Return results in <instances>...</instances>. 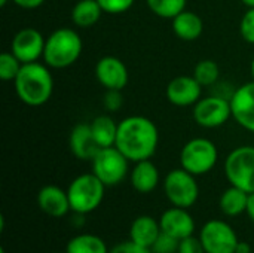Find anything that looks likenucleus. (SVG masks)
Segmentation results:
<instances>
[{
    "mask_svg": "<svg viewBox=\"0 0 254 253\" xmlns=\"http://www.w3.org/2000/svg\"><path fill=\"white\" fill-rule=\"evenodd\" d=\"M158 127L146 116H128L118 125V137L115 146L131 163L150 160L158 149Z\"/></svg>",
    "mask_w": 254,
    "mask_h": 253,
    "instance_id": "obj_1",
    "label": "nucleus"
},
{
    "mask_svg": "<svg viewBox=\"0 0 254 253\" xmlns=\"http://www.w3.org/2000/svg\"><path fill=\"white\" fill-rule=\"evenodd\" d=\"M13 84L18 98L27 106L45 104L54 91V79L49 69L37 61L22 64Z\"/></svg>",
    "mask_w": 254,
    "mask_h": 253,
    "instance_id": "obj_2",
    "label": "nucleus"
},
{
    "mask_svg": "<svg viewBox=\"0 0 254 253\" xmlns=\"http://www.w3.org/2000/svg\"><path fill=\"white\" fill-rule=\"evenodd\" d=\"M82 49L83 42L79 33L73 28L63 27L48 36L43 51V60L48 67L65 69L79 60Z\"/></svg>",
    "mask_w": 254,
    "mask_h": 253,
    "instance_id": "obj_3",
    "label": "nucleus"
},
{
    "mask_svg": "<svg viewBox=\"0 0 254 253\" xmlns=\"http://www.w3.org/2000/svg\"><path fill=\"white\" fill-rule=\"evenodd\" d=\"M106 188L107 186L94 173L74 177L67 188L71 212L83 216L97 210L104 198Z\"/></svg>",
    "mask_w": 254,
    "mask_h": 253,
    "instance_id": "obj_4",
    "label": "nucleus"
},
{
    "mask_svg": "<svg viewBox=\"0 0 254 253\" xmlns=\"http://www.w3.org/2000/svg\"><path fill=\"white\" fill-rule=\"evenodd\" d=\"M219 160V151L216 145L204 137L189 140L180 152L182 169L193 176H202L210 173Z\"/></svg>",
    "mask_w": 254,
    "mask_h": 253,
    "instance_id": "obj_5",
    "label": "nucleus"
},
{
    "mask_svg": "<svg viewBox=\"0 0 254 253\" xmlns=\"http://www.w3.org/2000/svg\"><path fill=\"white\" fill-rule=\"evenodd\" d=\"M91 163L92 173L106 186H116L127 177L131 161L116 146H110L100 149Z\"/></svg>",
    "mask_w": 254,
    "mask_h": 253,
    "instance_id": "obj_6",
    "label": "nucleus"
},
{
    "mask_svg": "<svg viewBox=\"0 0 254 253\" xmlns=\"http://www.w3.org/2000/svg\"><path fill=\"white\" fill-rule=\"evenodd\" d=\"M225 174L232 186L254 192V146L234 149L225 161Z\"/></svg>",
    "mask_w": 254,
    "mask_h": 253,
    "instance_id": "obj_7",
    "label": "nucleus"
},
{
    "mask_svg": "<svg viewBox=\"0 0 254 253\" xmlns=\"http://www.w3.org/2000/svg\"><path fill=\"white\" fill-rule=\"evenodd\" d=\"M164 192L173 206L189 209L198 201L199 186L192 173L185 169H176L165 176Z\"/></svg>",
    "mask_w": 254,
    "mask_h": 253,
    "instance_id": "obj_8",
    "label": "nucleus"
},
{
    "mask_svg": "<svg viewBox=\"0 0 254 253\" xmlns=\"http://www.w3.org/2000/svg\"><path fill=\"white\" fill-rule=\"evenodd\" d=\"M199 239L205 253H235L240 243L235 230L220 219H211L205 222L199 233Z\"/></svg>",
    "mask_w": 254,
    "mask_h": 253,
    "instance_id": "obj_9",
    "label": "nucleus"
},
{
    "mask_svg": "<svg viewBox=\"0 0 254 253\" xmlns=\"http://www.w3.org/2000/svg\"><path fill=\"white\" fill-rule=\"evenodd\" d=\"M231 116V101L225 97H204L196 104H193V119L202 128L222 127Z\"/></svg>",
    "mask_w": 254,
    "mask_h": 253,
    "instance_id": "obj_10",
    "label": "nucleus"
},
{
    "mask_svg": "<svg viewBox=\"0 0 254 253\" xmlns=\"http://www.w3.org/2000/svg\"><path fill=\"white\" fill-rule=\"evenodd\" d=\"M45 43H46V39L39 30L33 27H25V28H21L13 36L12 43H10V52L22 64L34 63L40 57H43Z\"/></svg>",
    "mask_w": 254,
    "mask_h": 253,
    "instance_id": "obj_11",
    "label": "nucleus"
},
{
    "mask_svg": "<svg viewBox=\"0 0 254 253\" xmlns=\"http://www.w3.org/2000/svg\"><path fill=\"white\" fill-rule=\"evenodd\" d=\"M95 78L107 91H121L127 86L129 73L122 60L113 55H106L97 61Z\"/></svg>",
    "mask_w": 254,
    "mask_h": 253,
    "instance_id": "obj_12",
    "label": "nucleus"
},
{
    "mask_svg": "<svg viewBox=\"0 0 254 253\" xmlns=\"http://www.w3.org/2000/svg\"><path fill=\"white\" fill-rule=\"evenodd\" d=\"M232 118L247 131L254 133V81L238 86L231 98Z\"/></svg>",
    "mask_w": 254,
    "mask_h": 253,
    "instance_id": "obj_13",
    "label": "nucleus"
},
{
    "mask_svg": "<svg viewBox=\"0 0 254 253\" xmlns=\"http://www.w3.org/2000/svg\"><path fill=\"white\" fill-rule=\"evenodd\" d=\"M202 85L193 76H177L167 85V98L171 104L186 107L201 100Z\"/></svg>",
    "mask_w": 254,
    "mask_h": 253,
    "instance_id": "obj_14",
    "label": "nucleus"
},
{
    "mask_svg": "<svg viewBox=\"0 0 254 253\" xmlns=\"http://www.w3.org/2000/svg\"><path fill=\"white\" fill-rule=\"evenodd\" d=\"M159 224L162 233H167L179 240L190 237L195 233V221L188 209L173 206L161 215Z\"/></svg>",
    "mask_w": 254,
    "mask_h": 253,
    "instance_id": "obj_15",
    "label": "nucleus"
},
{
    "mask_svg": "<svg viewBox=\"0 0 254 253\" xmlns=\"http://www.w3.org/2000/svg\"><path fill=\"white\" fill-rule=\"evenodd\" d=\"M37 204L43 213L52 218H63L71 210L67 191L57 185L43 186L37 194Z\"/></svg>",
    "mask_w": 254,
    "mask_h": 253,
    "instance_id": "obj_16",
    "label": "nucleus"
},
{
    "mask_svg": "<svg viewBox=\"0 0 254 253\" xmlns=\"http://www.w3.org/2000/svg\"><path fill=\"white\" fill-rule=\"evenodd\" d=\"M68 145L71 154L77 160H85V161H92V158L101 149L97 140L94 139L89 124H77L70 133Z\"/></svg>",
    "mask_w": 254,
    "mask_h": 253,
    "instance_id": "obj_17",
    "label": "nucleus"
},
{
    "mask_svg": "<svg viewBox=\"0 0 254 253\" xmlns=\"http://www.w3.org/2000/svg\"><path fill=\"white\" fill-rule=\"evenodd\" d=\"M162 233L159 221L149 215H143L134 219L129 228V240L134 242L138 246H143L146 249L153 248L156 239Z\"/></svg>",
    "mask_w": 254,
    "mask_h": 253,
    "instance_id": "obj_18",
    "label": "nucleus"
},
{
    "mask_svg": "<svg viewBox=\"0 0 254 253\" xmlns=\"http://www.w3.org/2000/svg\"><path fill=\"white\" fill-rule=\"evenodd\" d=\"M173 31L174 34L182 39V40H186V42H193L196 40L202 31H204V22H202V18L192 12V10H183L180 12L177 16H174L173 19Z\"/></svg>",
    "mask_w": 254,
    "mask_h": 253,
    "instance_id": "obj_19",
    "label": "nucleus"
},
{
    "mask_svg": "<svg viewBox=\"0 0 254 253\" xmlns=\"http://www.w3.org/2000/svg\"><path fill=\"white\" fill-rule=\"evenodd\" d=\"M131 183L134 189L140 194H149L155 191L159 183L158 167L150 160L135 163L131 170Z\"/></svg>",
    "mask_w": 254,
    "mask_h": 253,
    "instance_id": "obj_20",
    "label": "nucleus"
},
{
    "mask_svg": "<svg viewBox=\"0 0 254 253\" xmlns=\"http://www.w3.org/2000/svg\"><path fill=\"white\" fill-rule=\"evenodd\" d=\"M103 12L104 10L97 0H79L73 6L71 21L80 28H89L100 21Z\"/></svg>",
    "mask_w": 254,
    "mask_h": 253,
    "instance_id": "obj_21",
    "label": "nucleus"
},
{
    "mask_svg": "<svg viewBox=\"0 0 254 253\" xmlns=\"http://www.w3.org/2000/svg\"><path fill=\"white\" fill-rule=\"evenodd\" d=\"M249 195H250L249 192L231 185V188H228L222 194L220 201H219L222 213L231 218L246 213L247 204H249Z\"/></svg>",
    "mask_w": 254,
    "mask_h": 253,
    "instance_id": "obj_22",
    "label": "nucleus"
},
{
    "mask_svg": "<svg viewBox=\"0 0 254 253\" xmlns=\"http://www.w3.org/2000/svg\"><path fill=\"white\" fill-rule=\"evenodd\" d=\"M89 125H91V131L94 134V139L97 140V143L101 149L115 146L119 124H116L110 116L100 115L95 119H92V122Z\"/></svg>",
    "mask_w": 254,
    "mask_h": 253,
    "instance_id": "obj_23",
    "label": "nucleus"
},
{
    "mask_svg": "<svg viewBox=\"0 0 254 253\" xmlns=\"http://www.w3.org/2000/svg\"><path fill=\"white\" fill-rule=\"evenodd\" d=\"M65 253H109V249L98 236L80 234L67 243Z\"/></svg>",
    "mask_w": 254,
    "mask_h": 253,
    "instance_id": "obj_24",
    "label": "nucleus"
},
{
    "mask_svg": "<svg viewBox=\"0 0 254 253\" xmlns=\"http://www.w3.org/2000/svg\"><path fill=\"white\" fill-rule=\"evenodd\" d=\"M188 0H146L149 9L159 18L173 19L186 9Z\"/></svg>",
    "mask_w": 254,
    "mask_h": 253,
    "instance_id": "obj_25",
    "label": "nucleus"
},
{
    "mask_svg": "<svg viewBox=\"0 0 254 253\" xmlns=\"http://www.w3.org/2000/svg\"><path fill=\"white\" fill-rule=\"evenodd\" d=\"M220 70L216 61L213 60H201L193 70V78L202 85V86H210L214 85L219 81Z\"/></svg>",
    "mask_w": 254,
    "mask_h": 253,
    "instance_id": "obj_26",
    "label": "nucleus"
},
{
    "mask_svg": "<svg viewBox=\"0 0 254 253\" xmlns=\"http://www.w3.org/2000/svg\"><path fill=\"white\" fill-rule=\"evenodd\" d=\"M22 67V63L12 54V52H3L0 55V78L1 81H15L19 70Z\"/></svg>",
    "mask_w": 254,
    "mask_h": 253,
    "instance_id": "obj_27",
    "label": "nucleus"
},
{
    "mask_svg": "<svg viewBox=\"0 0 254 253\" xmlns=\"http://www.w3.org/2000/svg\"><path fill=\"white\" fill-rule=\"evenodd\" d=\"M179 243L180 240L167 234V233H161L159 237L156 239L152 252L153 253H177L179 249Z\"/></svg>",
    "mask_w": 254,
    "mask_h": 253,
    "instance_id": "obj_28",
    "label": "nucleus"
},
{
    "mask_svg": "<svg viewBox=\"0 0 254 253\" xmlns=\"http://www.w3.org/2000/svg\"><path fill=\"white\" fill-rule=\"evenodd\" d=\"M101 9L110 15H119L129 10L135 0H97Z\"/></svg>",
    "mask_w": 254,
    "mask_h": 253,
    "instance_id": "obj_29",
    "label": "nucleus"
},
{
    "mask_svg": "<svg viewBox=\"0 0 254 253\" xmlns=\"http://www.w3.org/2000/svg\"><path fill=\"white\" fill-rule=\"evenodd\" d=\"M240 31L247 43L254 45V7H249L247 12L244 13L240 24Z\"/></svg>",
    "mask_w": 254,
    "mask_h": 253,
    "instance_id": "obj_30",
    "label": "nucleus"
},
{
    "mask_svg": "<svg viewBox=\"0 0 254 253\" xmlns=\"http://www.w3.org/2000/svg\"><path fill=\"white\" fill-rule=\"evenodd\" d=\"M177 253H205V249H204L199 237L190 236V237L180 240Z\"/></svg>",
    "mask_w": 254,
    "mask_h": 253,
    "instance_id": "obj_31",
    "label": "nucleus"
},
{
    "mask_svg": "<svg viewBox=\"0 0 254 253\" xmlns=\"http://www.w3.org/2000/svg\"><path fill=\"white\" fill-rule=\"evenodd\" d=\"M109 253H153L150 249H146L143 246L135 245L134 242L128 240V242H122L119 245H116L115 248H112Z\"/></svg>",
    "mask_w": 254,
    "mask_h": 253,
    "instance_id": "obj_32",
    "label": "nucleus"
},
{
    "mask_svg": "<svg viewBox=\"0 0 254 253\" xmlns=\"http://www.w3.org/2000/svg\"><path fill=\"white\" fill-rule=\"evenodd\" d=\"M122 104V98L119 91H109L104 97V106L109 110H116Z\"/></svg>",
    "mask_w": 254,
    "mask_h": 253,
    "instance_id": "obj_33",
    "label": "nucleus"
},
{
    "mask_svg": "<svg viewBox=\"0 0 254 253\" xmlns=\"http://www.w3.org/2000/svg\"><path fill=\"white\" fill-rule=\"evenodd\" d=\"M12 1L22 9H36L45 3V0H12Z\"/></svg>",
    "mask_w": 254,
    "mask_h": 253,
    "instance_id": "obj_34",
    "label": "nucleus"
},
{
    "mask_svg": "<svg viewBox=\"0 0 254 253\" xmlns=\"http://www.w3.org/2000/svg\"><path fill=\"white\" fill-rule=\"evenodd\" d=\"M246 213L249 215V218L253 221V224H254V192H252V194L249 195V204H247V210H246Z\"/></svg>",
    "mask_w": 254,
    "mask_h": 253,
    "instance_id": "obj_35",
    "label": "nucleus"
},
{
    "mask_svg": "<svg viewBox=\"0 0 254 253\" xmlns=\"http://www.w3.org/2000/svg\"><path fill=\"white\" fill-rule=\"evenodd\" d=\"M235 253H252V246L249 243H246V242H240L237 245Z\"/></svg>",
    "mask_w": 254,
    "mask_h": 253,
    "instance_id": "obj_36",
    "label": "nucleus"
},
{
    "mask_svg": "<svg viewBox=\"0 0 254 253\" xmlns=\"http://www.w3.org/2000/svg\"><path fill=\"white\" fill-rule=\"evenodd\" d=\"M247 7H254V0H241Z\"/></svg>",
    "mask_w": 254,
    "mask_h": 253,
    "instance_id": "obj_37",
    "label": "nucleus"
},
{
    "mask_svg": "<svg viewBox=\"0 0 254 253\" xmlns=\"http://www.w3.org/2000/svg\"><path fill=\"white\" fill-rule=\"evenodd\" d=\"M250 70H252V76H253V81H254V58H253V61H252V66H250Z\"/></svg>",
    "mask_w": 254,
    "mask_h": 253,
    "instance_id": "obj_38",
    "label": "nucleus"
},
{
    "mask_svg": "<svg viewBox=\"0 0 254 253\" xmlns=\"http://www.w3.org/2000/svg\"><path fill=\"white\" fill-rule=\"evenodd\" d=\"M9 0H0V6H4Z\"/></svg>",
    "mask_w": 254,
    "mask_h": 253,
    "instance_id": "obj_39",
    "label": "nucleus"
},
{
    "mask_svg": "<svg viewBox=\"0 0 254 253\" xmlns=\"http://www.w3.org/2000/svg\"><path fill=\"white\" fill-rule=\"evenodd\" d=\"M0 253H6L4 252V248H0Z\"/></svg>",
    "mask_w": 254,
    "mask_h": 253,
    "instance_id": "obj_40",
    "label": "nucleus"
},
{
    "mask_svg": "<svg viewBox=\"0 0 254 253\" xmlns=\"http://www.w3.org/2000/svg\"><path fill=\"white\" fill-rule=\"evenodd\" d=\"M64 253H65V252H64Z\"/></svg>",
    "mask_w": 254,
    "mask_h": 253,
    "instance_id": "obj_41",
    "label": "nucleus"
}]
</instances>
